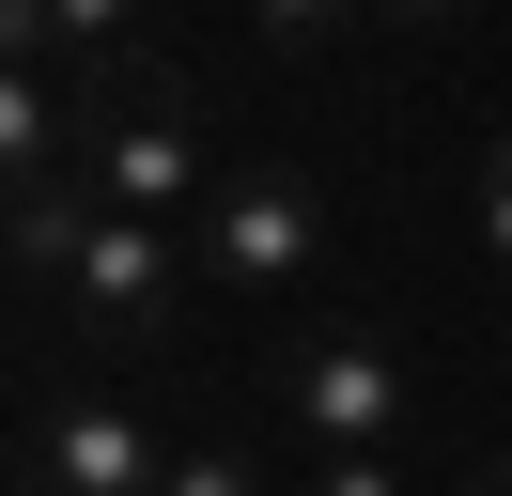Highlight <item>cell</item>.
Masks as SVG:
<instances>
[{"instance_id":"7a4b0ae2","label":"cell","mask_w":512,"mask_h":496,"mask_svg":"<svg viewBox=\"0 0 512 496\" xmlns=\"http://www.w3.org/2000/svg\"><path fill=\"white\" fill-rule=\"evenodd\" d=\"M78 186H94L109 217H156V233H187V217L218 202V155H202V109H187L171 62L78 78Z\"/></svg>"},{"instance_id":"9c48e42d","label":"cell","mask_w":512,"mask_h":496,"mask_svg":"<svg viewBox=\"0 0 512 496\" xmlns=\"http://www.w3.org/2000/svg\"><path fill=\"white\" fill-rule=\"evenodd\" d=\"M295 496H404V465H388V450H311Z\"/></svg>"},{"instance_id":"3957f363","label":"cell","mask_w":512,"mask_h":496,"mask_svg":"<svg viewBox=\"0 0 512 496\" xmlns=\"http://www.w3.org/2000/svg\"><path fill=\"white\" fill-rule=\"evenodd\" d=\"M326 248H342V202H326L295 155L218 171V202H202V264H218V295H295Z\"/></svg>"},{"instance_id":"5b68a950","label":"cell","mask_w":512,"mask_h":496,"mask_svg":"<svg viewBox=\"0 0 512 496\" xmlns=\"http://www.w3.org/2000/svg\"><path fill=\"white\" fill-rule=\"evenodd\" d=\"M264 388H280V419L311 450H404V357L373 326H295Z\"/></svg>"},{"instance_id":"7c38bea8","label":"cell","mask_w":512,"mask_h":496,"mask_svg":"<svg viewBox=\"0 0 512 496\" xmlns=\"http://www.w3.org/2000/svg\"><path fill=\"white\" fill-rule=\"evenodd\" d=\"M450 496H512V450H497V465H466V481H450Z\"/></svg>"},{"instance_id":"30bf717a","label":"cell","mask_w":512,"mask_h":496,"mask_svg":"<svg viewBox=\"0 0 512 496\" xmlns=\"http://www.w3.org/2000/svg\"><path fill=\"white\" fill-rule=\"evenodd\" d=\"M466 233H481V248H497V264H512V140L481 155V186H466Z\"/></svg>"},{"instance_id":"6da1fadb","label":"cell","mask_w":512,"mask_h":496,"mask_svg":"<svg viewBox=\"0 0 512 496\" xmlns=\"http://www.w3.org/2000/svg\"><path fill=\"white\" fill-rule=\"evenodd\" d=\"M187 233H156V217H109L94 186H16V279L32 295H63V326L94 341V357H171L187 341Z\"/></svg>"},{"instance_id":"277c9868","label":"cell","mask_w":512,"mask_h":496,"mask_svg":"<svg viewBox=\"0 0 512 496\" xmlns=\"http://www.w3.org/2000/svg\"><path fill=\"white\" fill-rule=\"evenodd\" d=\"M16 496H171V450L140 403L109 388H32V419H16Z\"/></svg>"},{"instance_id":"4fadbf2b","label":"cell","mask_w":512,"mask_h":496,"mask_svg":"<svg viewBox=\"0 0 512 496\" xmlns=\"http://www.w3.org/2000/svg\"><path fill=\"white\" fill-rule=\"evenodd\" d=\"M497 341H512V310H497Z\"/></svg>"},{"instance_id":"8fae6325","label":"cell","mask_w":512,"mask_h":496,"mask_svg":"<svg viewBox=\"0 0 512 496\" xmlns=\"http://www.w3.org/2000/svg\"><path fill=\"white\" fill-rule=\"evenodd\" d=\"M481 0H373V31H466Z\"/></svg>"},{"instance_id":"ba28073f","label":"cell","mask_w":512,"mask_h":496,"mask_svg":"<svg viewBox=\"0 0 512 496\" xmlns=\"http://www.w3.org/2000/svg\"><path fill=\"white\" fill-rule=\"evenodd\" d=\"M171 496H280V481H264L233 434H202V450H171Z\"/></svg>"},{"instance_id":"8992f818","label":"cell","mask_w":512,"mask_h":496,"mask_svg":"<svg viewBox=\"0 0 512 496\" xmlns=\"http://www.w3.org/2000/svg\"><path fill=\"white\" fill-rule=\"evenodd\" d=\"M0 47L47 78H109V62H140V0H0Z\"/></svg>"},{"instance_id":"52a82bcc","label":"cell","mask_w":512,"mask_h":496,"mask_svg":"<svg viewBox=\"0 0 512 496\" xmlns=\"http://www.w3.org/2000/svg\"><path fill=\"white\" fill-rule=\"evenodd\" d=\"M357 16H373V0H249V31H264L280 62H326V47H342Z\"/></svg>"}]
</instances>
